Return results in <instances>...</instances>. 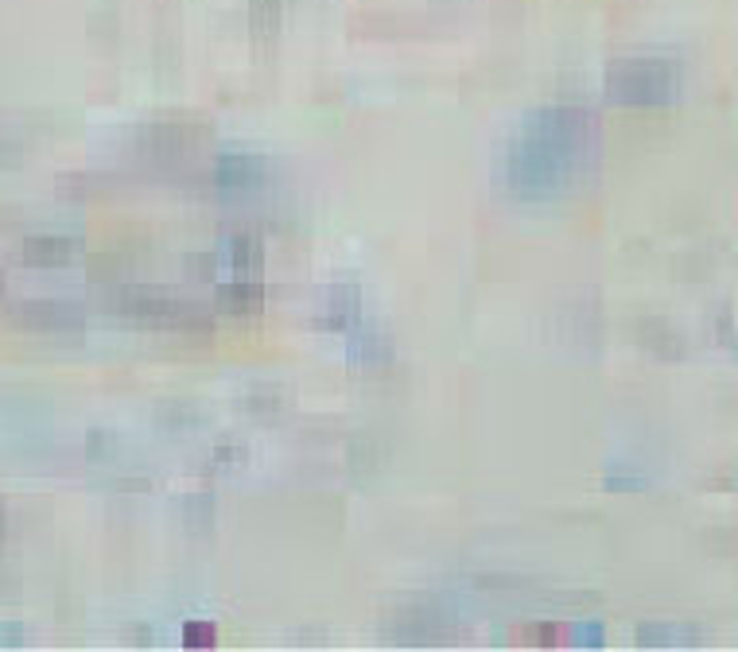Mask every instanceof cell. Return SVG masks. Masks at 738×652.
I'll return each instance as SVG.
<instances>
[{
	"mask_svg": "<svg viewBox=\"0 0 738 652\" xmlns=\"http://www.w3.org/2000/svg\"><path fill=\"white\" fill-rule=\"evenodd\" d=\"M215 175L226 190H245V187H257L265 179V167H261L257 155H245V152H226L218 155L215 163Z\"/></svg>",
	"mask_w": 738,
	"mask_h": 652,
	"instance_id": "3957f363",
	"label": "cell"
},
{
	"mask_svg": "<svg viewBox=\"0 0 738 652\" xmlns=\"http://www.w3.org/2000/svg\"><path fill=\"white\" fill-rule=\"evenodd\" d=\"M74 241L67 237H35L27 241V260H35V265H62V260L74 257Z\"/></svg>",
	"mask_w": 738,
	"mask_h": 652,
	"instance_id": "277c9868",
	"label": "cell"
},
{
	"mask_svg": "<svg viewBox=\"0 0 738 652\" xmlns=\"http://www.w3.org/2000/svg\"><path fill=\"white\" fill-rule=\"evenodd\" d=\"M0 521H4V516H0Z\"/></svg>",
	"mask_w": 738,
	"mask_h": 652,
	"instance_id": "5b68a950",
	"label": "cell"
},
{
	"mask_svg": "<svg viewBox=\"0 0 738 652\" xmlns=\"http://www.w3.org/2000/svg\"><path fill=\"white\" fill-rule=\"evenodd\" d=\"M607 94L622 105H669L680 94V70L665 59L619 62L607 74Z\"/></svg>",
	"mask_w": 738,
	"mask_h": 652,
	"instance_id": "7a4b0ae2",
	"label": "cell"
},
{
	"mask_svg": "<svg viewBox=\"0 0 738 652\" xmlns=\"http://www.w3.org/2000/svg\"><path fill=\"white\" fill-rule=\"evenodd\" d=\"M595 148H599V129L587 109L556 105L537 113L506 152L509 190L524 198L560 195L591 163Z\"/></svg>",
	"mask_w": 738,
	"mask_h": 652,
	"instance_id": "6da1fadb",
	"label": "cell"
}]
</instances>
